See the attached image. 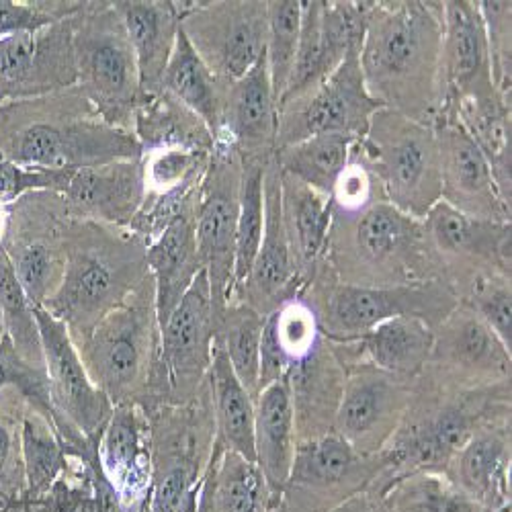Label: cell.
<instances>
[{
	"label": "cell",
	"mask_w": 512,
	"mask_h": 512,
	"mask_svg": "<svg viewBox=\"0 0 512 512\" xmlns=\"http://www.w3.org/2000/svg\"><path fill=\"white\" fill-rule=\"evenodd\" d=\"M361 70L381 107L435 127L443 107V3L371 0Z\"/></svg>",
	"instance_id": "6da1fadb"
},
{
	"label": "cell",
	"mask_w": 512,
	"mask_h": 512,
	"mask_svg": "<svg viewBox=\"0 0 512 512\" xmlns=\"http://www.w3.org/2000/svg\"><path fill=\"white\" fill-rule=\"evenodd\" d=\"M0 156L21 166L78 170L138 160L134 132L109 125L78 87L0 107Z\"/></svg>",
	"instance_id": "7a4b0ae2"
},
{
	"label": "cell",
	"mask_w": 512,
	"mask_h": 512,
	"mask_svg": "<svg viewBox=\"0 0 512 512\" xmlns=\"http://www.w3.org/2000/svg\"><path fill=\"white\" fill-rule=\"evenodd\" d=\"M512 383L490 388H447L420 373L414 379L408 410L396 435L383 449L388 467L367 490L375 500L396 480L418 469L445 472L453 455L490 418L510 416Z\"/></svg>",
	"instance_id": "3957f363"
},
{
	"label": "cell",
	"mask_w": 512,
	"mask_h": 512,
	"mask_svg": "<svg viewBox=\"0 0 512 512\" xmlns=\"http://www.w3.org/2000/svg\"><path fill=\"white\" fill-rule=\"evenodd\" d=\"M146 248L127 228L70 220L64 277L44 310L66 326L74 345L150 275Z\"/></svg>",
	"instance_id": "277c9868"
},
{
	"label": "cell",
	"mask_w": 512,
	"mask_h": 512,
	"mask_svg": "<svg viewBox=\"0 0 512 512\" xmlns=\"http://www.w3.org/2000/svg\"><path fill=\"white\" fill-rule=\"evenodd\" d=\"M76 349L91 381L113 406H138L150 414L170 404L150 275Z\"/></svg>",
	"instance_id": "5b68a950"
},
{
	"label": "cell",
	"mask_w": 512,
	"mask_h": 512,
	"mask_svg": "<svg viewBox=\"0 0 512 512\" xmlns=\"http://www.w3.org/2000/svg\"><path fill=\"white\" fill-rule=\"evenodd\" d=\"M324 263L338 283L398 287L435 281L424 248L422 220L379 201L353 218H332Z\"/></svg>",
	"instance_id": "8992f818"
},
{
	"label": "cell",
	"mask_w": 512,
	"mask_h": 512,
	"mask_svg": "<svg viewBox=\"0 0 512 512\" xmlns=\"http://www.w3.org/2000/svg\"><path fill=\"white\" fill-rule=\"evenodd\" d=\"M314 310L322 334L332 343H351L377 324L410 316L433 330L459 304L441 281H422L398 287H353L338 283L322 261L312 281L300 293Z\"/></svg>",
	"instance_id": "52a82bcc"
},
{
	"label": "cell",
	"mask_w": 512,
	"mask_h": 512,
	"mask_svg": "<svg viewBox=\"0 0 512 512\" xmlns=\"http://www.w3.org/2000/svg\"><path fill=\"white\" fill-rule=\"evenodd\" d=\"M76 87L113 127L134 132L142 101L136 54L109 0H84L72 19Z\"/></svg>",
	"instance_id": "ba28073f"
},
{
	"label": "cell",
	"mask_w": 512,
	"mask_h": 512,
	"mask_svg": "<svg viewBox=\"0 0 512 512\" xmlns=\"http://www.w3.org/2000/svg\"><path fill=\"white\" fill-rule=\"evenodd\" d=\"M148 416L152 484L148 512H191L213 447L209 375L199 394L187 404H164Z\"/></svg>",
	"instance_id": "9c48e42d"
},
{
	"label": "cell",
	"mask_w": 512,
	"mask_h": 512,
	"mask_svg": "<svg viewBox=\"0 0 512 512\" xmlns=\"http://www.w3.org/2000/svg\"><path fill=\"white\" fill-rule=\"evenodd\" d=\"M361 146L394 207L422 220L441 201V160L431 125L383 107L373 113Z\"/></svg>",
	"instance_id": "30bf717a"
},
{
	"label": "cell",
	"mask_w": 512,
	"mask_h": 512,
	"mask_svg": "<svg viewBox=\"0 0 512 512\" xmlns=\"http://www.w3.org/2000/svg\"><path fill=\"white\" fill-rule=\"evenodd\" d=\"M422 236L433 279L461 302L482 277L512 275V222H490L439 201L422 218Z\"/></svg>",
	"instance_id": "8fae6325"
},
{
	"label": "cell",
	"mask_w": 512,
	"mask_h": 512,
	"mask_svg": "<svg viewBox=\"0 0 512 512\" xmlns=\"http://www.w3.org/2000/svg\"><path fill=\"white\" fill-rule=\"evenodd\" d=\"M44 347L50 396L60 420L58 435L68 455L89 461L113 412L111 400L91 381L66 326L48 310L35 308Z\"/></svg>",
	"instance_id": "7c38bea8"
},
{
	"label": "cell",
	"mask_w": 512,
	"mask_h": 512,
	"mask_svg": "<svg viewBox=\"0 0 512 512\" xmlns=\"http://www.w3.org/2000/svg\"><path fill=\"white\" fill-rule=\"evenodd\" d=\"M70 220L64 195L54 191H35L9 205V226L0 248L35 308H44L62 283Z\"/></svg>",
	"instance_id": "4fadbf2b"
},
{
	"label": "cell",
	"mask_w": 512,
	"mask_h": 512,
	"mask_svg": "<svg viewBox=\"0 0 512 512\" xmlns=\"http://www.w3.org/2000/svg\"><path fill=\"white\" fill-rule=\"evenodd\" d=\"M240 183L242 160L238 152L228 142L216 140L195 211L197 252L209 281L216 318L228 306L234 287Z\"/></svg>",
	"instance_id": "5bb4252c"
},
{
	"label": "cell",
	"mask_w": 512,
	"mask_h": 512,
	"mask_svg": "<svg viewBox=\"0 0 512 512\" xmlns=\"http://www.w3.org/2000/svg\"><path fill=\"white\" fill-rule=\"evenodd\" d=\"M386 467L388 459L383 451L365 455L343 437L328 433L297 443L279 500L289 512H330L365 494Z\"/></svg>",
	"instance_id": "9a60e30c"
},
{
	"label": "cell",
	"mask_w": 512,
	"mask_h": 512,
	"mask_svg": "<svg viewBox=\"0 0 512 512\" xmlns=\"http://www.w3.org/2000/svg\"><path fill=\"white\" fill-rule=\"evenodd\" d=\"M383 109L367 91L361 50H351L318 87L279 107L275 150L320 134L363 138L375 111Z\"/></svg>",
	"instance_id": "2e32d148"
},
{
	"label": "cell",
	"mask_w": 512,
	"mask_h": 512,
	"mask_svg": "<svg viewBox=\"0 0 512 512\" xmlns=\"http://www.w3.org/2000/svg\"><path fill=\"white\" fill-rule=\"evenodd\" d=\"M181 29L211 74L234 82L265 54L267 0H189Z\"/></svg>",
	"instance_id": "e0dca14e"
},
{
	"label": "cell",
	"mask_w": 512,
	"mask_h": 512,
	"mask_svg": "<svg viewBox=\"0 0 512 512\" xmlns=\"http://www.w3.org/2000/svg\"><path fill=\"white\" fill-rule=\"evenodd\" d=\"M422 373L447 388H490L512 381V351L472 308L459 302L435 328L431 359Z\"/></svg>",
	"instance_id": "ac0fdd59"
},
{
	"label": "cell",
	"mask_w": 512,
	"mask_h": 512,
	"mask_svg": "<svg viewBox=\"0 0 512 512\" xmlns=\"http://www.w3.org/2000/svg\"><path fill=\"white\" fill-rule=\"evenodd\" d=\"M334 433L353 449L377 455L388 447L408 410L414 379L396 377L367 361L349 359Z\"/></svg>",
	"instance_id": "d6986e66"
},
{
	"label": "cell",
	"mask_w": 512,
	"mask_h": 512,
	"mask_svg": "<svg viewBox=\"0 0 512 512\" xmlns=\"http://www.w3.org/2000/svg\"><path fill=\"white\" fill-rule=\"evenodd\" d=\"M72 19L0 39V107L76 87Z\"/></svg>",
	"instance_id": "ffe728a7"
},
{
	"label": "cell",
	"mask_w": 512,
	"mask_h": 512,
	"mask_svg": "<svg viewBox=\"0 0 512 512\" xmlns=\"http://www.w3.org/2000/svg\"><path fill=\"white\" fill-rule=\"evenodd\" d=\"M216 343V310L205 271L160 328V361L164 367L170 404L191 402L207 381Z\"/></svg>",
	"instance_id": "44dd1931"
},
{
	"label": "cell",
	"mask_w": 512,
	"mask_h": 512,
	"mask_svg": "<svg viewBox=\"0 0 512 512\" xmlns=\"http://www.w3.org/2000/svg\"><path fill=\"white\" fill-rule=\"evenodd\" d=\"M265 226L259 252H256L252 267L244 283L232 293L230 302L244 304L269 316L283 304L304 291V283L297 273L291 246L287 240L283 211H281V170L275 156L265 168ZM228 302V304H230Z\"/></svg>",
	"instance_id": "7402d4cb"
},
{
	"label": "cell",
	"mask_w": 512,
	"mask_h": 512,
	"mask_svg": "<svg viewBox=\"0 0 512 512\" xmlns=\"http://www.w3.org/2000/svg\"><path fill=\"white\" fill-rule=\"evenodd\" d=\"M500 97L494 89L486 27L474 0L443 3V107L449 119L463 101ZM437 121V123H439Z\"/></svg>",
	"instance_id": "603a6c76"
},
{
	"label": "cell",
	"mask_w": 512,
	"mask_h": 512,
	"mask_svg": "<svg viewBox=\"0 0 512 512\" xmlns=\"http://www.w3.org/2000/svg\"><path fill=\"white\" fill-rule=\"evenodd\" d=\"M433 130L441 160V201L465 216L510 222L512 203L502 197L474 140L455 121H439Z\"/></svg>",
	"instance_id": "cb8c5ba5"
},
{
	"label": "cell",
	"mask_w": 512,
	"mask_h": 512,
	"mask_svg": "<svg viewBox=\"0 0 512 512\" xmlns=\"http://www.w3.org/2000/svg\"><path fill=\"white\" fill-rule=\"evenodd\" d=\"M277 119V99L263 54L242 78L224 84L216 140L228 142L240 160L267 162L275 156Z\"/></svg>",
	"instance_id": "d4e9b609"
},
{
	"label": "cell",
	"mask_w": 512,
	"mask_h": 512,
	"mask_svg": "<svg viewBox=\"0 0 512 512\" xmlns=\"http://www.w3.org/2000/svg\"><path fill=\"white\" fill-rule=\"evenodd\" d=\"M97 463L121 508H138L152 484L148 416L138 406H115L97 447Z\"/></svg>",
	"instance_id": "484cf974"
},
{
	"label": "cell",
	"mask_w": 512,
	"mask_h": 512,
	"mask_svg": "<svg viewBox=\"0 0 512 512\" xmlns=\"http://www.w3.org/2000/svg\"><path fill=\"white\" fill-rule=\"evenodd\" d=\"M62 195L72 220L125 228L146 197L142 160H115L78 168Z\"/></svg>",
	"instance_id": "4316f807"
},
{
	"label": "cell",
	"mask_w": 512,
	"mask_h": 512,
	"mask_svg": "<svg viewBox=\"0 0 512 512\" xmlns=\"http://www.w3.org/2000/svg\"><path fill=\"white\" fill-rule=\"evenodd\" d=\"M512 424L510 416L482 422L453 455L445 474L484 512H494L510 500Z\"/></svg>",
	"instance_id": "83f0119b"
},
{
	"label": "cell",
	"mask_w": 512,
	"mask_h": 512,
	"mask_svg": "<svg viewBox=\"0 0 512 512\" xmlns=\"http://www.w3.org/2000/svg\"><path fill=\"white\" fill-rule=\"evenodd\" d=\"M295 416L297 443L334 433V418L343 396L347 367L332 340L322 336L318 345L297 361L283 377Z\"/></svg>",
	"instance_id": "f1b7e54d"
},
{
	"label": "cell",
	"mask_w": 512,
	"mask_h": 512,
	"mask_svg": "<svg viewBox=\"0 0 512 512\" xmlns=\"http://www.w3.org/2000/svg\"><path fill=\"white\" fill-rule=\"evenodd\" d=\"M113 7L136 54L142 97L154 95L162 89L189 0H115Z\"/></svg>",
	"instance_id": "f546056e"
},
{
	"label": "cell",
	"mask_w": 512,
	"mask_h": 512,
	"mask_svg": "<svg viewBox=\"0 0 512 512\" xmlns=\"http://www.w3.org/2000/svg\"><path fill=\"white\" fill-rule=\"evenodd\" d=\"M435 330L410 316L377 324L351 343H332L343 361L361 359L373 367L404 379H416L431 359Z\"/></svg>",
	"instance_id": "4dcf8cb0"
},
{
	"label": "cell",
	"mask_w": 512,
	"mask_h": 512,
	"mask_svg": "<svg viewBox=\"0 0 512 512\" xmlns=\"http://www.w3.org/2000/svg\"><path fill=\"white\" fill-rule=\"evenodd\" d=\"M295 449L297 433L289 386L285 379H279L254 400V463L275 500L281 498L287 484Z\"/></svg>",
	"instance_id": "1f68e13d"
},
{
	"label": "cell",
	"mask_w": 512,
	"mask_h": 512,
	"mask_svg": "<svg viewBox=\"0 0 512 512\" xmlns=\"http://www.w3.org/2000/svg\"><path fill=\"white\" fill-rule=\"evenodd\" d=\"M146 261L154 281L156 314L162 328L203 271L195 240V213H187L170 224L146 248Z\"/></svg>",
	"instance_id": "d6a6232c"
},
{
	"label": "cell",
	"mask_w": 512,
	"mask_h": 512,
	"mask_svg": "<svg viewBox=\"0 0 512 512\" xmlns=\"http://www.w3.org/2000/svg\"><path fill=\"white\" fill-rule=\"evenodd\" d=\"M281 211L293 261L306 287L324 261L332 222L330 197L281 170Z\"/></svg>",
	"instance_id": "836d02e7"
},
{
	"label": "cell",
	"mask_w": 512,
	"mask_h": 512,
	"mask_svg": "<svg viewBox=\"0 0 512 512\" xmlns=\"http://www.w3.org/2000/svg\"><path fill=\"white\" fill-rule=\"evenodd\" d=\"M322 336L318 318L302 295L269 314L261 343L259 392L283 379L297 361H302L318 345Z\"/></svg>",
	"instance_id": "e575fe53"
},
{
	"label": "cell",
	"mask_w": 512,
	"mask_h": 512,
	"mask_svg": "<svg viewBox=\"0 0 512 512\" xmlns=\"http://www.w3.org/2000/svg\"><path fill=\"white\" fill-rule=\"evenodd\" d=\"M134 136L142 152L168 148L211 152L216 146L205 121L164 89L142 97L134 115Z\"/></svg>",
	"instance_id": "d590c367"
},
{
	"label": "cell",
	"mask_w": 512,
	"mask_h": 512,
	"mask_svg": "<svg viewBox=\"0 0 512 512\" xmlns=\"http://www.w3.org/2000/svg\"><path fill=\"white\" fill-rule=\"evenodd\" d=\"M209 392L216 443L224 451L254 461V398L236 377L226 353L213 343Z\"/></svg>",
	"instance_id": "8d00e7d4"
},
{
	"label": "cell",
	"mask_w": 512,
	"mask_h": 512,
	"mask_svg": "<svg viewBox=\"0 0 512 512\" xmlns=\"http://www.w3.org/2000/svg\"><path fill=\"white\" fill-rule=\"evenodd\" d=\"M443 121L459 123L474 140L490 164L502 197L512 203V103L500 97L463 101Z\"/></svg>",
	"instance_id": "74e56055"
},
{
	"label": "cell",
	"mask_w": 512,
	"mask_h": 512,
	"mask_svg": "<svg viewBox=\"0 0 512 512\" xmlns=\"http://www.w3.org/2000/svg\"><path fill=\"white\" fill-rule=\"evenodd\" d=\"M205 474L209 482V512H267L277 502L259 465L238 453L224 451L218 443Z\"/></svg>",
	"instance_id": "f35d334b"
},
{
	"label": "cell",
	"mask_w": 512,
	"mask_h": 512,
	"mask_svg": "<svg viewBox=\"0 0 512 512\" xmlns=\"http://www.w3.org/2000/svg\"><path fill=\"white\" fill-rule=\"evenodd\" d=\"M162 89L191 109L205 121L213 138H218L220 127V97L224 84L197 56L183 29L179 31L173 56L162 76Z\"/></svg>",
	"instance_id": "ab89813d"
},
{
	"label": "cell",
	"mask_w": 512,
	"mask_h": 512,
	"mask_svg": "<svg viewBox=\"0 0 512 512\" xmlns=\"http://www.w3.org/2000/svg\"><path fill=\"white\" fill-rule=\"evenodd\" d=\"M361 138L347 134H320L275 150V162L283 173L330 197L336 177L345 168L353 144Z\"/></svg>",
	"instance_id": "60d3db41"
},
{
	"label": "cell",
	"mask_w": 512,
	"mask_h": 512,
	"mask_svg": "<svg viewBox=\"0 0 512 512\" xmlns=\"http://www.w3.org/2000/svg\"><path fill=\"white\" fill-rule=\"evenodd\" d=\"M377 502L383 512H484L439 469L402 476Z\"/></svg>",
	"instance_id": "b9f144b4"
},
{
	"label": "cell",
	"mask_w": 512,
	"mask_h": 512,
	"mask_svg": "<svg viewBox=\"0 0 512 512\" xmlns=\"http://www.w3.org/2000/svg\"><path fill=\"white\" fill-rule=\"evenodd\" d=\"M263 328L265 316L238 302H230L216 318V345L226 353L236 377L254 400L259 394Z\"/></svg>",
	"instance_id": "7bdbcfd3"
},
{
	"label": "cell",
	"mask_w": 512,
	"mask_h": 512,
	"mask_svg": "<svg viewBox=\"0 0 512 512\" xmlns=\"http://www.w3.org/2000/svg\"><path fill=\"white\" fill-rule=\"evenodd\" d=\"M23 472L31 496L48 494L64 476L68 451L56 426L31 406L23 412L21 422Z\"/></svg>",
	"instance_id": "ee69618b"
},
{
	"label": "cell",
	"mask_w": 512,
	"mask_h": 512,
	"mask_svg": "<svg viewBox=\"0 0 512 512\" xmlns=\"http://www.w3.org/2000/svg\"><path fill=\"white\" fill-rule=\"evenodd\" d=\"M0 320L19 357L31 367L46 369L35 306L23 291L5 250L0 248Z\"/></svg>",
	"instance_id": "f6af8a7d"
},
{
	"label": "cell",
	"mask_w": 512,
	"mask_h": 512,
	"mask_svg": "<svg viewBox=\"0 0 512 512\" xmlns=\"http://www.w3.org/2000/svg\"><path fill=\"white\" fill-rule=\"evenodd\" d=\"M267 162L242 160L240 205L236 226V265L232 293L244 283L256 252H259L265 226V168ZM232 297V295H230Z\"/></svg>",
	"instance_id": "bcb514c9"
},
{
	"label": "cell",
	"mask_w": 512,
	"mask_h": 512,
	"mask_svg": "<svg viewBox=\"0 0 512 512\" xmlns=\"http://www.w3.org/2000/svg\"><path fill=\"white\" fill-rule=\"evenodd\" d=\"M302 29V0H267L265 58L277 105L285 95L295 66Z\"/></svg>",
	"instance_id": "7dc6e473"
},
{
	"label": "cell",
	"mask_w": 512,
	"mask_h": 512,
	"mask_svg": "<svg viewBox=\"0 0 512 512\" xmlns=\"http://www.w3.org/2000/svg\"><path fill=\"white\" fill-rule=\"evenodd\" d=\"M211 152L197 150H152L142 152V173L146 197L189 191L201 185Z\"/></svg>",
	"instance_id": "c3c4849f"
},
{
	"label": "cell",
	"mask_w": 512,
	"mask_h": 512,
	"mask_svg": "<svg viewBox=\"0 0 512 512\" xmlns=\"http://www.w3.org/2000/svg\"><path fill=\"white\" fill-rule=\"evenodd\" d=\"M379 201H388L386 193L363 152L361 140H357L330 193L332 218L359 216Z\"/></svg>",
	"instance_id": "681fc988"
},
{
	"label": "cell",
	"mask_w": 512,
	"mask_h": 512,
	"mask_svg": "<svg viewBox=\"0 0 512 512\" xmlns=\"http://www.w3.org/2000/svg\"><path fill=\"white\" fill-rule=\"evenodd\" d=\"M7 388H15L27 406L37 410L41 416H46L56 426V431L60 429L46 369H37L25 363L15 351L9 336L3 334L0 336V392Z\"/></svg>",
	"instance_id": "f907efd6"
},
{
	"label": "cell",
	"mask_w": 512,
	"mask_h": 512,
	"mask_svg": "<svg viewBox=\"0 0 512 512\" xmlns=\"http://www.w3.org/2000/svg\"><path fill=\"white\" fill-rule=\"evenodd\" d=\"M478 7L486 27L494 89L502 101L512 103V3L480 0Z\"/></svg>",
	"instance_id": "816d5d0a"
},
{
	"label": "cell",
	"mask_w": 512,
	"mask_h": 512,
	"mask_svg": "<svg viewBox=\"0 0 512 512\" xmlns=\"http://www.w3.org/2000/svg\"><path fill=\"white\" fill-rule=\"evenodd\" d=\"M472 308L512 351V275L482 277L461 300Z\"/></svg>",
	"instance_id": "f5cc1de1"
},
{
	"label": "cell",
	"mask_w": 512,
	"mask_h": 512,
	"mask_svg": "<svg viewBox=\"0 0 512 512\" xmlns=\"http://www.w3.org/2000/svg\"><path fill=\"white\" fill-rule=\"evenodd\" d=\"M84 0H0V39L74 17Z\"/></svg>",
	"instance_id": "db71d44e"
},
{
	"label": "cell",
	"mask_w": 512,
	"mask_h": 512,
	"mask_svg": "<svg viewBox=\"0 0 512 512\" xmlns=\"http://www.w3.org/2000/svg\"><path fill=\"white\" fill-rule=\"evenodd\" d=\"M72 175L74 170L21 166L17 162H11L5 156H0V197L11 205L23 195H29L35 191L64 193Z\"/></svg>",
	"instance_id": "11a10c76"
},
{
	"label": "cell",
	"mask_w": 512,
	"mask_h": 512,
	"mask_svg": "<svg viewBox=\"0 0 512 512\" xmlns=\"http://www.w3.org/2000/svg\"><path fill=\"white\" fill-rule=\"evenodd\" d=\"M21 422H23V414L15 418L7 414L5 406H0V480H5L13 467L23 469Z\"/></svg>",
	"instance_id": "9f6ffc18"
},
{
	"label": "cell",
	"mask_w": 512,
	"mask_h": 512,
	"mask_svg": "<svg viewBox=\"0 0 512 512\" xmlns=\"http://www.w3.org/2000/svg\"><path fill=\"white\" fill-rule=\"evenodd\" d=\"M330 512H383V510H381L379 502L365 492V494H359V496L347 500L345 504L336 506Z\"/></svg>",
	"instance_id": "6f0895ef"
},
{
	"label": "cell",
	"mask_w": 512,
	"mask_h": 512,
	"mask_svg": "<svg viewBox=\"0 0 512 512\" xmlns=\"http://www.w3.org/2000/svg\"><path fill=\"white\" fill-rule=\"evenodd\" d=\"M207 472V469H205ZM191 512H209V482H207V474L201 480V486L197 490V498H195V506Z\"/></svg>",
	"instance_id": "680465c9"
},
{
	"label": "cell",
	"mask_w": 512,
	"mask_h": 512,
	"mask_svg": "<svg viewBox=\"0 0 512 512\" xmlns=\"http://www.w3.org/2000/svg\"><path fill=\"white\" fill-rule=\"evenodd\" d=\"M7 226H9V203L0 197V244L5 240Z\"/></svg>",
	"instance_id": "91938a15"
},
{
	"label": "cell",
	"mask_w": 512,
	"mask_h": 512,
	"mask_svg": "<svg viewBox=\"0 0 512 512\" xmlns=\"http://www.w3.org/2000/svg\"><path fill=\"white\" fill-rule=\"evenodd\" d=\"M267 512H289V510L281 504V500H277V502H273V504H271V508H269Z\"/></svg>",
	"instance_id": "94428289"
},
{
	"label": "cell",
	"mask_w": 512,
	"mask_h": 512,
	"mask_svg": "<svg viewBox=\"0 0 512 512\" xmlns=\"http://www.w3.org/2000/svg\"><path fill=\"white\" fill-rule=\"evenodd\" d=\"M494 512H512V504H506V506H502V508H498Z\"/></svg>",
	"instance_id": "6125c7cd"
},
{
	"label": "cell",
	"mask_w": 512,
	"mask_h": 512,
	"mask_svg": "<svg viewBox=\"0 0 512 512\" xmlns=\"http://www.w3.org/2000/svg\"><path fill=\"white\" fill-rule=\"evenodd\" d=\"M0 336H3V320H0Z\"/></svg>",
	"instance_id": "be15d7a7"
}]
</instances>
